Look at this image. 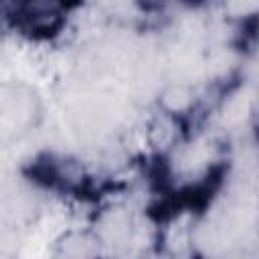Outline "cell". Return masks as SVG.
I'll use <instances>...</instances> for the list:
<instances>
[{
	"instance_id": "6da1fadb",
	"label": "cell",
	"mask_w": 259,
	"mask_h": 259,
	"mask_svg": "<svg viewBox=\"0 0 259 259\" xmlns=\"http://www.w3.org/2000/svg\"><path fill=\"white\" fill-rule=\"evenodd\" d=\"M40 119V97L26 83L0 85V144L30 132Z\"/></svg>"
},
{
	"instance_id": "7a4b0ae2",
	"label": "cell",
	"mask_w": 259,
	"mask_h": 259,
	"mask_svg": "<svg viewBox=\"0 0 259 259\" xmlns=\"http://www.w3.org/2000/svg\"><path fill=\"white\" fill-rule=\"evenodd\" d=\"M99 253V239L91 233H67L57 243L59 259H95Z\"/></svg>"
},
{
	"instance_id": "3957f363",
	"label": "cell",
	"mask_w": 259,
	"mask_h": 259,
	"mask_svg": "<svg viewBox=\"0 0 259 259\" xmlns=\"http://www.w3.org/2000/svg\"><path fill=\"white\" fill-rule=\"evenodd\" d=\"M127 233H130V221H127V217L121 214L119 210H115V212H109L103 219V223H101V235H97V239L109 241L113 245V241L115 243L123 241L127 237Z\"/></svg>"
},
{
	"instance_id": "277c9868",
	"label": "cell",
	"mask_w": 259,
	"mask_h": 259,
	"mask_svg": "<svg viewBox=\"0 0 259 259\" xmlns=\"http://www.w3.org/2000/svg\"><path fill=\"white\" fill-rule=\"evenodd\" d=\"M160 101H162V105H164L168 111H184V109L190 105V101H192V93H190V89H188L186 85H182V83H172V85H168V87L162 91Z\"/></svg>"
},
{
	"instance_id": "5b68a950",
	"label": "cell",
	"mask_w": 259,
	"mask_h": 259,
	"mask_svg": "<svg viewBox=\"0 0 259 259\" xmlns=\"http://www.w3.org/2000/svg\"><path fill=\"white\" fill-rule=\"evenodd\" d=\"M16 245H18V235H16V231H14L10 225L0 223V257L6 255V253H10V251H14Z\"/></svg>"
},
{
	"instance_id": "8992f818",
	"label": "cell",
	"mask_w": 259,
	"mask_h": 259,
	"mask_svg": "<svg viewBox=\"0 0 259 259\" xmlns=\"http://www.w3.org/2000/svg\"><path fill=\"white\" fill-rule=\"evenodd\" d=\"M239 259H253V257H239Z\"/></svg>"
},
{
	"instance_id": "52a82bcc",
	"label": "cell",
	"mask_w": 259,
	"mask_h": 259,
	"mask_svg": "<svg viewBox=\"0 0 259 259\" xmlns=\"http://www.w3.org/2000/svg\"><path fill=\"white\" fill-rule=\"evenodd\" d=\"M0 40H2V38H0Z\"/></svg>"
}]
</instances>
